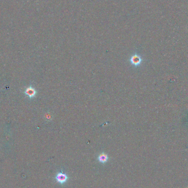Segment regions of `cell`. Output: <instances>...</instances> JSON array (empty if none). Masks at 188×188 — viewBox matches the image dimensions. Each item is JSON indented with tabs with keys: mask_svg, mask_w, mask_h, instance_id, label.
<instances>
[{
	"mask_svg": "<svg viewBox=\"0 0 188 188\" xmlns=\"http://www.w3.org/2000/svg\"><path fill=\"white\" fill-rule=\"evenodd\" d=\"M67 175L62 172H59L57 173L56 176V179L58 183H60V184H63L67 181Z\"/></svg>",
	"mask_w": 188,
	"mask_h": 188,
	"instance_id": "6da1fadb",
	"label": "cell"
},
{
	"mask_svg": "<svg viewBox=\"0 0 188 188\" xmlns=\"http://www.w3.org/2000/svg\"><path fill=\"white\" fill-rule=\"evenodd\" d=\"M130 61L131 62V64L134 65V66H139L140 64H141L142 60L141 56L137 54H135L131 56Z\"/></svg>",
	"mask_w": 188,
	"mask_h": 188,
	"instance_id": "7a4b0ae2",
	"label": "cell"
},
{
	"mask_svg": "<svg viewBox=\"0 0 188 188\" xmlns=\"http://www.w3.org/2000/svg\"><path fill=\"white\" fill-rule=\"evenodd\" d=\"M24 93L28 97H29L30 98H34L36 96L37 91L35 90V89H34V87H29L25 89V90L24 91Z\"/></svg>",
	"mask_w": 188,
	"mask_h": 188,
	"instance_id": "3957f363",
	"label": "cell"
},
{
	"mask_svg": "<svg viewBox=\"0 0 188 188\" xmlns=\"http://www.w3.org/2000/svg\"><path fill=\"white\" fill-rule=\"evenodd\" d=\"M108 160V155L104 153H102L100 154L98 157V160L100 162H101L102 163H104L106 162Z\"/></svg>",
	"mask_w": 188,
	"mask_h": 188,
	"instance_id": "277c9868",
	"label": "cell"
}]
</instances>
